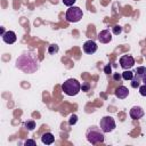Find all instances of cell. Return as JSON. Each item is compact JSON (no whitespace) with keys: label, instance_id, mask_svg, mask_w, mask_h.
Wrapping results in <instances>:
<instances>
[{"label":"cell","instance_id":"cell-1","mask_svg":"<svg viewBox=\"0 0 146 146\" xmlns=\"http://www.w3.org/2000/svg\"><path fill=\"white\" fill-rule=\"evenodd\" d=\"M16 67L23 71L26 74H31L38 71L39 68V59L36 55L32 51H24L16 59Z\"/></svg>","mask_w":146,"mask_h":146},{"label":"cell","instance_id":"cell-2","mask_svg":"<svg viewBox=\"0 0 146 146\" xmlns=\"http://www.w3.org/2000/svg\"><path fill=\"white\" fill-rule=\"evenodd\" d=\"M62 90L67 96H75L81 90V84L76 79H67L62 84Z\"/></svg>","mask_w":146,"mask_h":146},{"label":"cell","instance_id":"cell-3","mask_svg":"<svg viewBox=\"0 0 146 146\" xmlns=\"http://www.w3.org/2000/svg\"><path fill=\"white\" fill-rule=\"evenodd\" d=\"M86 137L91 145H96L98 143L104 141V132L97 127H90L86 132Z\"/></svg>","mask_w":146,"mask_h":146},{"label":"cell","instance_id":"cell-4","mask_svg":"<svg viewBox=\"0 0 146 146\" xmlns=\"http://www.w3.org/2000/svg\"><path fill=\"white\" fill-rule=\"evenodd\" d=\"M82 16H83L82 9L80 7H76V6H71L66 10V14H65V18L70 23H76V22L81 21Z\"/></svg>","mask_w":146,"mask_h":146},{"label":"cell","instance_id":"cell-5","mask_svg":"<svg viewBox=\"0 0 146 146\" xmlns=\"http://www.w3.org/2000/svg\"><path fill=\"white\" fill-rule=\"evenodd\" d=\"M99 127L103 130V132L106 133V132H112L116 128V123L112 116H104L100 119Z\"/></svg>","mask_w":146,"mask_h":146},{"label":"cell","instance_id":"cell-6","mask_svg":"<svg viewBox=\"0 0 146 146\" xmlns=\"http://www.w3.org/2000/svg\"><path fill=\"white\" fill-rule=\"evenodd\" d=\"M135 65V59L131 55H123L120 58V66L123 70H130Z\"/></svg>","mask_w":146,"mask_h":146},{"label":"cell","instance_id":"cell-7","mask_svg":"<svg viewBox=\"0 0 146 146\" xmlns=\"http://www.w3.org/2000/svg\"><path fill=\"white\" fill-rule=\"evenodd\" d=\"M97 39L100 43H108L112 41V33L110 32V30H102L98 33Z\"/></svg>","mask_w":146,"mask_h":146},{"label":"cell","instance_id":"cell-8","mask_svg":"<svg viewBox=\"0 0 146 146\" xmlns=\"http://www.w3.org/2000/svg\"><path fill=\"white\" fill-rule=\"evenodd\" d=\"M83 51L86 52V54H88V55H92V54H95L96 51H97V44H96V42L95 41H92V40H88V41H86L84 43H83Z\"/></svg>","mask_w":146,"mask_h":146},{"label":"cell","instance_id":"cell-9","mask_svg":"<svg viewBox=\"0 0 146 146\" xmlns=\"http://www.w3.org/2000/svg\"><path fill=\"white\" fill-rule=\"evenodd\" d=\"M1 36H2V40H3L7 44H13V43L16 42V40H17L16 33H15L14 31H6Z\"/></svg>","mask_w":146,"mask_h":146},{"label":"cell","instance_id":"cell-10","mask_svg":"<svg viewBox=\"0 0 146 146\" xmlns=\"http://www.w3.org/2000/svg\"><path fill=\"white\" fill-rule=\"evenodd\" d=\"M129 114H130V117L131 119L139 120V119H141L144 116V110L140 106H133V107H131Z\"/></svg>","mask_w":146,"mask_h":146},{"label":"cell","instance_id":"cell-11","mask_svg":"<svg viewBox=\"0 0 146 146\" xmlns=\"http://www.w3.org/2000/svg\"><path fill=\"white\" fill-rule=\"evenodd\" d=\"M114 94H115V96H116L119 99H124V98H127L128 95H129V89H128L125 86H119V87L115 89Z\"/></svg>","mask_w":146,"mask_h":146},{"label":"cell","instance_id":"cell-12","mask_svg":"<svg viewBox=\"0 0 146 146\" xmlns=\"http://www.w3.org/2000/svg\"><path fill=\"white\" fill-rule=\"evenodd\" d=\"M41 141L46 145H51L55 141V136L51 132H46L41 136Z\"/></svg>","mask_w":146,"mask_h":146},{"label":"cell","instance_id":"cell-13","mask_svg":"<svg viewBox=\"0 0 146 146\" xmlns=\"http://www.w3.org/2000/svg\"><path fill=\"white\" fill-rule=\"evenodd\" d=\"M140 82H141V78L140 76H138L137 74H135L133 75V78H132V80H131V87L132 88H139L140 87Z\"/></svg>","mask_w":146,"mask_h":146},{"label":"cell","instance_id":"cell-14","mask_svg":"<svg viewBox=\"0 0 146 146\" xmlns=\"http://www.w3.org/2000/svg\"><path fill=\"white\" fill-rule=\"evenodd\" d=\"M133 75H135V73L131 72L130 70H124V72L122 73V79L125 80V81H128V80H132Z\"/></svg>","mask_w":146,"mask_h":146},{"label":"cell","instance_id":"cell-15","mask_svg":"<svg viewBox=\"0 0 146 146\" xmlns=\"http://www.w3.org/2000/svg\"><path fill=\"white\" fill-rule=\"evenodd\" d=\"M24 127H25L27 130L32 131V130L35 128V122H34V121H32V120H29V121L24 122Z\"/></svg>","mask_w":146,"mask_h":146},{"label":"cell","instance_id":"cell-16","mask_svg":"<svg viewBox=\"0 0 146 146\" xmlns=\"http://www.w3.org/2000/svg\"><path fill=\"white\" fill-rule=\"evenodd\" d=\"M145 73H146V67H145V66H139V67H137L136 71H135V74H137V75L140 76V78H141Z\"/></svg>","mask_w":146,"mask_h":146},{"label":"cell","instance_id":"cell-17","mask_svg":"<svg viewBox=\"0 0 146 146\" xmlns=\"http://www.w3.org/2000/svg\"><path fill=\"white\" fill-rule=\"evenodd\" d=\"M58 50H59V48H58V46H57V44H50V46H49V48H48V52H49L50 55L56 54Z\"/></svg>","mask_w":146,"mask_h":146},{"label":"cell","instance_id":"cell-18","mask_svg":"<svg viewBox=\"0 0 146 146\" xmlns=\"http://www.w3.org/2000/svg\"><path fill=\"white\" fill-rule=\"evenodd\" d=\"M122 26H120V25H115V26H113L112 27V31H113V33L115 34V35H119L121 32H122Z\"/></svg>","mask_w":146,"mask_h":146},{"label":"cell","instance_id":"cell-19","mask_svg":"<svg viewBox=\"0 0 146 146\" xmlns=\"http://www.w3.org/2000/svg\"><path fill=\"white\" fill-rule=\"evenodd\" d=\"M76 121H78V116L75 114H72L71 117H70V120H68V123H70V125H73V124L76 123Z\"/></svg>","mask_w":146,"mask_h":146},{"label":"cell","instance_id":"cell-20","mask_svg":"<svg viewBox=\"0 0 146 146\" xmlns=\"http://www.w3.org/2000/svg\"><path fill=\"white\" fill-rule=\"evenodd\" d=\"M139 94L144 97H146V84H143L139 87Z\"/></svg>","mask_w":146,"mask_h":146},{"label":"cell","instance_id":"cell-21","mask_svg":"<svg viewBox=\"0 0 146 146\" xmlns=\"http://www.w3.org/2000/svg\"><path fill=\"white\" fill-rule=\"evenodd\" d=\"M75 1L76 0H63V3L65 6H67V7H71V6H73L75 3Z\"/></svg>","mask_w":146,"mask_h":146},{"label":"cell","instance_id":"cell-22","mask_svg":"<svg viewBox=\"0 0 146 146\" xmlns=\"http://www.w3.org/2000/svg\"><path fill=\"white\" fill-rule=\"evenodd\" d=\"M81 89H82V91H88L90 89V84L88 82H83L81 86Z\"/></svg>","mask_w":146,"mask_h":146},{"label":"cell","instance_id":"cell-23","mask_svg":"<svg viewBox=\"0 0 146 146\" xmlns=\"http://www.w3.org/2000/svg\"><path fill=\"white\" fill-rule=\"evenodd\" d=\"M104 73H106V74H110V73H112V66H111L110 64L105 65V67H104Z\"/></svg>","mask_w":146,"mask_h":146},{"label":"cell","instance_id":"cell-24","mask_svg":"<svg viewBox=\"0 0 146 146\" xmlns=\"http://www.w3.org/2000/svg\"><path fill=\"white\" fill-rule=\"evenodd\" d=\"M113 79L115 81H120L122 79V74H120V73H113Z\"/></svg>","mask_w":146,"mask_h":146},{"label":"cell","instance_id":"cell-25","mask_svg":"<svg viewBox=\"0 0 146 146\" xmlns=\"http://www.w3.org/2000/svg\"><path fill=\"white\" fill-rule=\"evenodd\" d=\"M24 145H32V146H35V141L32 140V139H27V140L24 143Z\"/></svg>","mask_w":146,"mask_h":146},{"label":"cell","instance_id":"cell-26","mask_svg":"<svg viewBox=\"0 0 146 146\" xmlns=\"http://www.w3.org/2000/svg\"><path fill=\"white\" fill-rule=\"evenodd\" d=\"M141 82H143L144 84H146V73H145V74L141 76Z\"/></svg>","mask_w":146,"mask_h":146}]
</instances>
